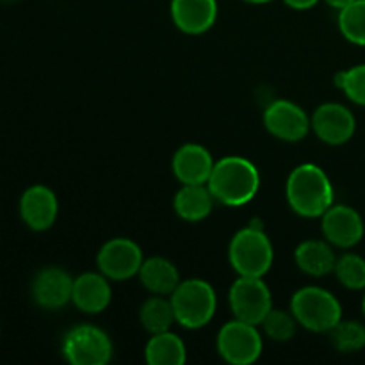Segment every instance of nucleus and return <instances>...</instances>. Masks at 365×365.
<instances>
[{
  "label": "nucleus",
  "instance_id": "nucleus-1",
  "mask_svg": "<svg viewBox=\"0 0 365 365\" xmlns=\"http://www.w3.org/2000/svg\"><path fill=\"white\" fill-rule=\"evenodd\" d=\"M259 185L260 175L255 164L237 155L217 160L207 182L214 200L228 207H241L252 202Z\"/></svg>",
  "mask_w": 365,
  "mask_h": 365
},
{
  "label": "nucleus",
  "instance_id": "nucleus-3",
  "mask_svg": "<svg viewBox=\"0 0 365 365\" xmlns=\"http://www.w3.org/2000/svg\"><path fill=\"white\" fill-rule=\"evenodd\" d=\"M177 323L189 330H198L207 327L216 314L217 298L212 285L200 278H189L178 284L171 292Z\"/></svg>",
  "mask_w": 365,
  "mask_h": 365
},
{
  "label": "nucleus",
  "instance_id": "nucleus-13",
  "mask_svg": "<svg viewBox=\"0 0 365 365\" xmlns=\"http://www.w3.org/2000/svg\"><path fill=\"white\" fill-rule=\"evenodd\" d=\"M59 203L52 189L45 185H32L21 195L20 216L31 230H48L57 220Z\"/></svg>",
  "mask_w": 365,
  "mask_h": 365
},
{
  "label": "nucleus",
  "instance_id": "nucleus-15",
  "mask_svg": "<svg viewBox=\"0 0 365 365\" xmlns=\"http://www.w3.org/2000/svg\"><path fill=\"white\" fill-rule=\"evenodd\" d=\"M171 18L185 34H203L217 18L216 0H171Z\"/></svg>",
  "mask_w": 365,
  "mask_h": 365
},
{
  "label": "nucleus",
  "instance_id": "nucleus-8",
  "mask_svg": "<svg viewBox=\"0 0 365 365\" xmlns=\"http://www.w3.org/2000/svg\"><path fill=\"white\" fill-rule=\"evenodd\" d=\"M63 353L73 365H106L113 356V342L100 328L82 324L68 331Z\"/></svg>",
  "mask_w": 365,
  "mask_h": 365
},
{
  "label": "nucleus",
  "instance_id": "nucleus-4",
  "mask_svg": "<svg viewBox=\"0 0 365 365\" xmlns=\"http://www.w3.org/2000/svg\"><path fill=\"white\" fill-rule=\"evenodd\" d=\"M273 245L262 227L242 228L230 241L228 259L239 277L262 278L273 266Z\"/></svg>",
  "mask_w": 365,
  "mask_h": 365
},
{
  "label": "nucleus",
  "instance_id": "nucleus-24",
  "mask_svg": "<svg viewBox=\"0 0 365 365\" xmlns=\"http://www.w3.org/2000/svg\"><path fill=\"white\" fill-rule=\"evenodd\" d=\"M328 334L337 351L355 353L365 348V327L359 321L341 319Z\"/></svg>",
  "mask_w": 365,
  "mask_h": 365
},
{
  "label": "nucleus",
  "instance_id": "nucleus-20",
  "mask_svg": "<svg viewBox=\"0 0 365 365\" xmlns=\"http://www.w3.org/2000/svg\"><path fill=\"white\" fill-rule=\"evenodd\" d=\"M139 280L145 285V289H148L153 294L171 296V292L180 284V274L171 260L164 257H152V259L143 260Z\"/></svg>",
  "mask_w": 365,
  "mask_h": 365
},
{
  "label": "nucleus",
  "instance_id": "nucleus-16",
  "mask_svg": "<svg viewBox=\"0 0 365 365\" xmlns=\"http://www.w3.org/2000/svg\"><path fill=\"white\" fill-rule=\"evenodd\" d=\"M214 159L202 145L180 146L173 157V173L182 184H207L214 170Z\"/></svg>",
  "mask_w": 365,
  "mask_h": 365
},
{
  "label": "nucleus",
  "instance_id": "nucleus-27",
  "mask_svg": "<svg viewBox=\"0 0 365 365\" xmlns=\"http://www.w3.org/2000/svg\"><path fill=\"white\" fill-rule=\"evenodd\" d=\"M335 84L346 93L351 102L365 107V64H359V66L337 73Z\"/></svg>",
  "mask_w": 365,
  "mask_h": 365
},
{
  "label": "nucleus",
  "instance_id": "nucleus-9",
  "mask_svg": "<svg viewBox=\"0 0 365 365\" xmlns=\"http://www.w3.org/2000/svg\"><path fill=\"white\" fill-rule=\"evenodd\" d=\"M143 252L134 241L125 237H116L107 241L100 248L96 262L100 273L106 274L109 280L123 282L139 274L143 266Z\"/></svg>",
  "mask_w": 365,
  "mask_h": 365
},
{
  "label": "nucleus",
  "instance_id": "nucleus-28",
  "mask_svg": "<svg viewBox=\"0 0 365 365\" xmlns=\"http://www.w3.org/2000/svg\"><path fill=\"white\" fill-rule=\"evenodd\" d=\"M284 2L287 4L289 7H292V9L305 11V9H310V7L316 6L319 0H284Z\"/></svg>",
  "mask_w": 365,
  "mask_h": 365
},
{
  "label": "nucleus",
  "instance_id": "nucleus-31",
  "mask_svg": "<svg viewBox=\"0 0 365 365\" xmlns=\"http://www.w3.org/2000/svg\"><path fill=\"white\" fill-rule=\"evenodd\" d=\"M362 309H364V316H365V296H364V302H362Z\"/></svg>",
  "mask_w": 365,
  "mask_h": 365
},
{
  "label": "nucleus",
  "instance_id": "nucleus-21",
  "mask_svg": "<svg viewBox=\"0 0 365 365\" xmlns=\"http://www.w3.org/2000/svg\"><path fill=\"white\" fill-rule=\"evenodd\" d=\"M146 362L150 365H182L187 360L184 341L170 330L152 335L145 349Z\"/></svg>",
  "mask_w": 365,
  "mask_h": 365
},
{
  "label": "nucleus",
  "instance_id": "nucleus-22",
  "mask_svg": "<svg viewBox=\"0 0 365 365\" xmlns=\"http://www.w3.org/2000/svg\"><path fill=\"white\" fill-rule=\"evenodd\" d=\"M139 319H141V324L145 327L146 331L155 335L170 330L171 324L177 321V317H175L171 299L168 302L160 294H155L153 298L146 299L143 303L141 310H139Z\"/></svg>",
  "mask_w": 365,
  "mask_h": 365
},
{
  "label": "nucleus",
  "instance_id": "nucleus-19",
  "mask_svg": "<svg viewBox=\"0 0 365 365\" xmlns=\"http://www.w3.org/2000/svg\"><path fill=\"white\" fill-rule=\"evenodd\" d=\"M175 212L185 221L198 223L212 212L214 196L207 184H184L175 195Z\"/></svg>",
  "mask_w": 365,
  "mask_h": 365
},
{
  "label": "nucleus",
  "instance_id": "nucleus-7",
  "mask_svg": "<svg viewBox=\"0 0 365 365\" xmlns=\"http://www.w3.org/2000/svg\"><path fill=\"white\" fill-rule=\"evenodd\" d=\"M262 337L255 324L230 321L217 334V351L232 365H250L262 355Z\"/></svg>",
  "mask_w": 365,
  "mask_h": 365
},
{
  "label": "nucleus",
  "instance_id": "nucleus-26",
  "mask_svg": "<svg viewBox=\"0 0 365 365\" xmlns=\"http://www.w3.org/2000/svg\"><path fill=\"white\" fill-rule=\"evenodd\" d=\"M264 331H266L267 337L271 341H277V342H287L294 337L296 334V317L292 316V312H284V310H274L271 309L269 314L264 317L262 323Z\"/></svg>",
  "mask_w": 365,
  "mask_h": 365
},
{
  "label": "nucleus",
  "instance_id": "nucleus-6",
  "mask_svg": "<svg viewBox=\"0 0 365 365\" xmlns=\"http://www.w3.org/2000/svg\"><path fill=\"white\" fill-rule=\"evenodd\" d=\"M228 299H230V307L235 319L255 324V327L262 323L264 317L273 309L271 291L264 284L262 278L239 277L232 284Z\"/></svg>",
  "mask_w": 365,
  "mask_h": 365
},
{
  "label": "nucleus",
  "instance_id": "nucleus-2",
  "mask_svg": "<svg viewBox=\"0 0 365 365\" xmlns=\"http://www.w3.org/2000/svg\"><path fill=\"white\" fill-rule=\"evenodd\" d=\"M287 202L303 217H321L334 205V185L316 164H302L289 175Z\"/></svg>",
  "mask_w": 365,
  "mask_h": 365
},
{
  "label": "nucleus",
  "instance_id": "nucleus-29",
  "mask_svg": "<svg viewBox=\"0 0 365 365\" xmlns=\"http://www.w3.org/2000/svg\"><path fill=\"white\" fill-rule=\"evenodd\" d=\"M324 2L328 4V6H331V7H335V9H344L346 6H349V4L351 2H355V0H324Z\"/></svg>",
  "mask_w": 365,
  "mask_h": 365
},
{
  "label": "nucleus",
  "instance_id": "nucleus-12",
  "mask_svg": "<svg viewBox=\"0 0 365 365\" xmlns=\"http://www.w3.org/2000/svg\"><path fill=\"white\" fill-rule=\"evenodd\" d=\"M312 128L317 138L328 145H344L356 130L355 114L341 103H323L312 116Z\"/></svg>",
  "mask_w": 365,
  "mask_h": 365
},
{
  "label": "nucleus",
  "instance_id": "nucleus-11",
  "mask_svg": "<svg viewBox=\"0 0 365 365\" xmlns=\"http://www.w3.org/2000/svg\"><path fill=\"white\" fill-rule=\"evenodd\" d=\"M321 230L327 241L337 248H353L364 237V220L353 207L331 205L321 216Z\"/></svg>",
  "mask_w": 365,
  "mask_h": 365
},
{
  "label": "nucleus",
  "instance_id": "nucleus-18",
  "mask_svg": "<svg viewBox=\"0 0 365 365\" xmlns=\"http://www.w3.org/2000/svg\"><path fill=\"white\" fill-rule=\"evenodd\" d=\"M294 259L299 269L310 277H324V274L331 273L335 269V262H337V257H335L330 242L317 241V239L303 241L296 248Z\"/></svg>",
  "mask_w": 365,
  "mask_h": 365
},
{
  "label": "nucleus",
  "instance_id": "nucleus-10",
  "mask_svg": "<svg viewBox=\"0 0 365 365\" xmlns=\"http://www.w3.org/2000/svg\"><path fill=\"white\" fill-rule=\"evenodd\" d=\"M264 125L274 138L296 143L307 138L312 121L299 106L289 100H277L264 110Z\"/></svg>",
  "mask_w": 365,
  "mask_h": 365
},
{
  "label": "nucleus",
  "instance_id": "nucleus-14",
  "mask_svg": "<svg viewBox=\"0 0 365 365\" xmlns=\"http://www.w3.org/2000/svg\"><path fill=\"white\" fill-rule=\"evenodd\" d=\"M71 294H73V278L59 267H46L39 271L32 282V298L43 309H63L71 302Z\"/></svg>",
  "mask_w": 365,
  "mask_h": 365
},
{
  "label": "nucleus",
  "instance_id": "nucleus-17",
  "mask_svg": "<svg viewBox=\"0 0 365 365\" xmlns=\"http://www.w3.org/2000/svg\"><path fill=\"white\" fill-rule=\"evenodd\" d=\"M113 299L109 278L102 273H84L73 280L71 302L86 314H100Z\"/></svg>",
  "mask_w": 365,
  "mask_h": 365
},
{
  "label": "nucleus",
  "instance_id": "nucleus-23",
  "mask_svg": "<svg viewBox=\"0 0 365 365\" xmlns=\"http://www.w3.org/2000/svg\"><path fill=\"white\" fill-rule=\"evenodd\" d=\"M339 29L348 41L365 46V0H355L341 9Z\"/></svg>",
  "mask_w": 365,
  "mask_h": 365
},
{
  "label": "nucleus",
  "instance_id": "nucleus-30",
  "mask_svg": "<svg viewBox=\"0 0 365 365\" xmlns=\"http://www.w3.org/2000/svg\"><path fill=\"white\" fill-rule=\"evenodd\" d=\"M245 2H250V4H267V2H271V0H245Z\"/></svg>",
  "mask_w": 365,
  "mask_h": 365
},
{
  "label": "nucleus",
  "instance_id": "nucleus-25",
  "mask_svg": "<svg viewBox=\"0 0 365 365\" xmlns=\"http://www.w3.org/2000/svg\"><path fill=\"white\" fill-rule=\"evenodd\" d=\"M335 274L337 280L351 291L365 289V259L356 253H344L335 262Z\"/></svg>",
  "mask_w": 365,
  "mask_h": 365
},
{
  "label": "nucleus",
  "instance_id": "nucleus-5",
  "mask_svg": "<svg viewBox=\"0 0 365 365\" xmlns=\"http://www.w3.org/2000/svg\"><path fill=\"white\" fill-rule=\"evenodd\" d=\"M291 312L298 324L316 334H327L342 319V307L331 292L321 287H303L291 299Z\"/></svg>",
  "mask_w": 365,
  "mask_h": 365
}]
</instances>
